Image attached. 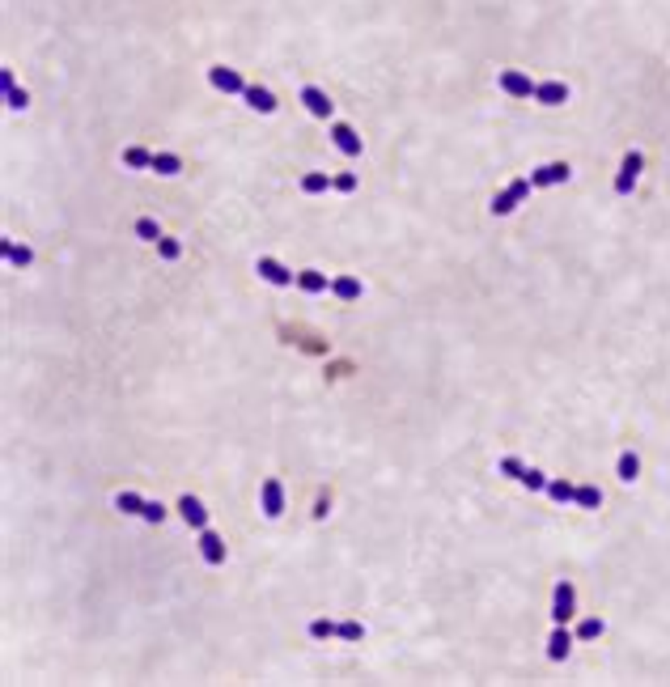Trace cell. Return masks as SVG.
I'll use <instances>...</instances> for the list:
<instances>
[{
    "instance_id": "6da1fadb",
    "label": "cell",
    "mask_w": 670,
    "mask_h": 687,
    "mask_svg": "<svg viewBox=\"0 0 670 687\" xmlns=\"http://www.w3.org/2000/svg\"><path fill=\"white\" fill-rule=\"evenodd\" d=\"M526 195H530V178H513L505 191H497V195H492V204H488V208H492V216H509V212H513V208H518Z\"/></svg>"
},
{
    "instance_id": "7a4b0ae2",
    "label": "cell",
    "mask_w": 670,
    "mask_h": 687,
    "mask_svg": "<svg viewBox=\"0 0 670 687\" xmlns=\"http://www.w3.org/2000/svg\"><path fill=\"white\" fill-rule=\"evenodd\" d=\"M255 272H259V280H268V284H276V289L297 284V272H289V268H284V263H276L272 255H259V259H255Z\"/></svg>"
},
{
    "instance_id": "3957f363",
    "label": "cell",
    "mask_w": 670,
    "mask_h": 687,
    "mask_svg": "<svg viewBox=\"0 0 670 687\" xmlns=\"http://www.w3.org/2000/svg\"><path fill=\"white\" fill-rule=\"evenodd\" d=\"M573 607H577V594H573V582H556V594H551V620L556 624H569L573 620Z\"/></svg>"
},
{
    "instance_id": "277c9868",
    "label": "cell",
    "mask_w": 670,
    "mask_h": 687,
    "mask_svg": "<svg viewBox=\"0 0 670 687\" xmlns=\"http://www.w3.org/2000/svg\"><path fill=\"white\" fill-rule=\"evenodd\" d=\"M569 178H573L569 162H547V166L530 170V187H556V183H569Z\"/></svg>"
},
{
    "instance_id": "5b68a950",
    "label": "cell",
    "mask_w": 670,
    "mask_h": 687,
    "mask_svg": "<svg viewBox=\"0 0 670 687\" xmlns=\"http://www.w3.org/2000/svg\"><path fill=\"white\" fill-rule=\"evenodd\" d=\"M259 509H263V518H280L284 513V488H280V480H263V488H259Z\"/></svg>"
},
{
    "instance_id": "8992f818",
    "label": "cell",
    "mask_w": 670,
    "mask_h": 687,
    "mask_svg": "<svg viewBox=\"0 0 670 687\" xmlns=\"http://www.w3.org/2000/svg\"><path fill=\"white\" fill-rule=\"evenodd\" d=\"M641 166H645V157L632 149V153L624 157V166H619V178H615V195H632V187H636V178H641Z\"/></svg>"
},
{
    "instance_id": "52a82bcc",
    "label": "cell",
    "mask_w": 670,
    "mask_h": 687,
    "mask_svg": "<svg viewBox=\"0 0 670 687\" xmlns=\"http://www.w3.org/2000/svg\"><path fill=\"white\" fill-rule=\"evenodd\" d=\"M208 81L221 89V93H247V81L238 77V68H225V64H216L208 68Z\"/></svg>"
},
{
    "instance_id": "ba28073f",
    "label": "cell",
    "mask_w": 670,
    "mask_h": 687,
    "mask_svg": "<svg viewBox=\"0 0 670 687\" xmlns=\"http://www.w3.org/2000/svg\"><path fill=\"white\" fill-rule=\"evenodd\" d=\"M301 102H306V110L314 115V119H331V110H335V102L318 85H301Z\"/></svg>"
},
{
    "instance_id": "9c48e42d",
    "label": "cell",
    "mask_w": 670,
    "mask_h": 687,
    "mask_svg": "<svg viewBox=\"0 0 670 687\" xmlns=\"http://www.w3.org/2000/svg\"><path fill=\"white\" fill-rule=\"evenodd\" d=\"M501 89H505L509 98H534V81H530L526 72H518V68H505V72H501Z\"/></svg>"
},
{
    "instance_id": "30bf717a",
    "label": "cell",
    "mask_w": 670,
    "mask_h": 687,
    "mask_svg": "<svg viewBox=\"0 0 670 687\" xmlns=\"http://www.w3.org/2000/svg\"><path fill=\"white\" fill-rule=\"evenodd\" d=\"M178 513H183V522H187L191 530H204V526H208V509H204V501L191 497V492L178 497Z\"/></svg>"
},
{
    "instance_id": "8fae6325",
    "label": "cell",
    "mask_w": 670,
    "mask_h": 687,
    "mask_svg": "<svg viewBox=\"0 0 670 687\" xmlns=\"http://www.w3.org/2000/svg\"><path fill=\"white\" fill-rule=\"evenodd\" d=\"M534 102H543V106H565V102H569V85H565V81H539V85H534Z\"/></svg>"
},
{
    "instance_id": "7c38bea8",
    "label": "cell",
    "mask_w": 670,
    "mask_h": 687,
    "mask_svg": "<svg viewBox=\"0 0 670 687\" xmlns=\"http://www.w3.org/2000/svg\"><path fill=\"white\" fill-rule=\"evenodd\" d=\"M331 140H335V149H340V153L361 157V136H357V128H348V124H331Z\"/></svg>"
},
{
    "instance_id": "4fadbf2b",
    "label": "cell",
    "mask_w": 670,
    "mask_h": 687,
    "mask_svg": "<svg viewBox=\"0 0 670 687\" xmlns=\"http://www.w3.org/2000/svg\"><path fill=\"white\" fill-rule=\"evenodd\" d=\"M199 551H204V560L208 564H225V539H221L216 530H199Z\"/></svg>"
},
{
    "instance_id": "5bb4252c",
    "label": "cell",
    "mask_w": 670,
    "mask_h": 687,
    "mask_svg": "<svg viewBox=\"0 0 670 687\" xmlns=\"http://www.w3.org/2000/svg\"><path fill=\"white\" fill-rule=\"evenodd\" d=\"M242 98H247V106H251V110H259V115H276V106H280V102H276V93H272V89H263V85H247V93H242Z\"/></svg>"
},
{
    "instance_id": "9a60e30c",
    "label": "cell",
    "mask_w": 670,
    "mask_h": 687,
    "mask_svg": "<svg viewBox=\"0 0 670 687\" xmlns=\"http://www.w3.org/2000/svg\"><path fill=\"white\" fill-rule=\"evenodd\" d=\"M569 649H573V632H569L565 624H556V632L547 636V657H551V662H565Z\"/></svg>"
},
{
    "instance_id": "2e32d148",
    "label": "cell",
    "mask_w": 670,
    "mask_h": 687,
    "mask_svg": "<svg viewBox=\"0 0 670 687\" xmlns=\"http://www.w3.org/2000/svg\"><path fill=\"white\" fill-rule=\"evenodd\" d=\"M297 289H301V293H327V289H331V280H327V272L306 268V272H297Z\"/></svg>"
},
{
    "instance_id": "e0dca14e",
    "label": "cell",
    "mask_w": 670,
    "mask_h": 687,
    "mask_svg": "<svg viewBox=\"0 0 670 687\" xmlns=\"http://www.w3.org/2000/svg\"><path fill=\"white\" fill-rule=\"evenodd\" d=\"M331 293L340 297V301H357V297H361V280H357V276H335V280H331Z\"/></svg>"
},
{
    "instance_id": "ac0fdd59",
    "label": "cell",
    "mask_w": 670,
    "mask_h": 687,
    "mask_svg": "<svg viewBox=\"0 0 670 687\" xmlns=\"http://www.w3.org/2000/svg\"><path fill=\"white\" fill-rule=\"evenodd\" d=\"M615 476H619L624 484H632V480L641 476V458H636L632 450H624V454H619V463H615Z\"/></svg>"
},
{
    "instance_id": "d6986e66",
    "label": "cell",
    "mask_w": 670,
    "mask_h": 687,
    "mask_svg": "<svg viewBox=\"0 0 670 687\" xmlns=\"http://www.w3.org/2000/svg\"><path fill=\"white\" fill-rule=\"evenodd\" d=\"M327 187H335V178H327L322 170H310V174L301 178V191H306V195H322Z\"/></svg>"
},
{
    "instance_id": "ffe728a7",
    "label": "cell",
    "mask_w": 670,
    "mask_h": 687,
    "mask_svg": "<svg viewBox=\"0 0 670 687\" xmlns=\"http://www.w3.org/2000/svg\"><path fill=\"white\" fill-rule=\"evenodd\" d=\"M573 505H577V509H603V492H598L594 484H582L577 497H573Z\"/></svg>"
},
{
    "instance_id": "44dd1931",
    "label": "cell",
    "mask_w": 670,
    "mask_h": 687,
    "mask_svg": "<svg viewBox=\"0 0 670 687\" xmlns=\"http://www.w3.org/2000/svg\"><path fill=\"white\" fill-rule=\"evenodd\" d=\"M547 497H551L556 505H569V501L577 497V488H573L569 480H551V484H547Z\"/></svg>"
},
{
    "instance_id": "7402d4cb",
    "label": "cell",
    "mask_w": 670,
    "mask_h": 687,
    "mask_svg": "<svg viewBox=\"0 0 670 687\" xmlns=\"http://www.w3.org/2000/svg\"><path fill=\"white\" fill-rule=\"evenodd\" d=\"M124 166L128 170H153V153L149 149H124Z\"/></svg>"
},
{
    "instance_id": "603a6c76",
    "label": "cell",
    "mask_w": 670,
    "mask_h": 687,
    "mask_svg": "<svg viewBox=\"0 0 670 687\" xmlns=\"http://www.w3.org/2000/svg\"><path fill=\"white\" fill-rule=\"evenodd\" d=\"M153 170L166 174V178H174L183 170V162H178V153H153Z\"/></svg>"
},
{
    "instance_id": "cb8c5ba5",
    "label": "cell",
    "mask_w": 670,
    "mask_h": 687,
    "mask_svg": "<svg viewBox=\"0 0 670 687\" xmlns=\"http://www.w3.org/2000/svg\"><path fill=\"white\" fill-rule=\"evenodd\" d=\"M145 505H149V501H145L140 492H119V497H115V509H119V513H145Z\"/></svg>"
},
{
    "instance_id": "d4e9b609",
    "label": "cell",
    "mask_w": 670,
    "mask_h": 687,
    "mask_svg": "<svg viewBox=\"0 0 670 687\" xmlns=\"http://www.w3.org/2000/svg\"><path fill=\"white\" fill-rule=\"evenodd\" d=\"M518 484H522V488H530V492H547V484H551V480H547L543 471H534V467H526Z\"/></svg>"
},
{
    "instance_id": "484cf974",
    "label": "cell",
    "mask_w": 670,
    "mask_h": 687,
    "mask_svg": "<svg viewBox=\"0 0 670 687\" xmlns=\"http://www.w3.org/2000/svg\"><path fill=\"white\" fill-rule=\"evenodd\" d=\"M603 632H607V624H603L598 615H594V620H582V624H577V641H598Z\"/></svg>"
},
{
    "instance_id": "4316f807",
    "label": "cell",
    "mask_w": 670,
    "mask_h": 687,
    "mask_svg": "<svg viewBox=\"0 0 670 687\" xmlns=\"http://www.w3.org/2000/svg\"><path fill=\"white\" fill-rule=\"evenodd\" d=\"M5 259L13 263V268H26L34 255H30V247H18V242H5Z\"/></svg>"
},
{
    "instance_id": "83f0119b",
    "label": "cell",
    "mask_w": 670,
    "mask_h": 687,
    "mask_svg": "<svg viewBox=\"0 0 670 687\" xmlns=\"http://www.w3.org/2000/svg\"><path fill=\"white\" fill-rule=\"evenodd\" d=\"M136 238H145V242H157V238H162V229H157L153 216H140V221H136Z\"/></svg>"
},
{
    "instance_id": "f1b7e54d",
    "label": "cell",
    "mask_w": 670,
    "mask_h": 687,
    "mask_svg": "<svg viewBox=\"0 0 670 687\" xmlns=\"http://www.w3.org/2000/svg\"><path fill=\"white\" fill-rule=\"evenodd\" d=\"M335 632H340V624H331V620H314V624H310V636H314V641H327V636H335Z\"/></svg>"
},
{
    "instance_id": "f546056e",
    "label": "cell",
    "mask_w": 670,
    "mask_h": 687,
    "mask_svg": "<svg viewBox=\"0 0 670 687\" xmlns=\"http://www.w3.org/2000/svg\"><path fill=\"white\" fill-rule=\"evenodd\" d=\"M157 255L162 259H178L183 255V242L178 238H157Z\"/></svg>"
},
{
    "instance_id": "4dcf8cb0",
    "label": "cell",
    "mask_w": 670,
    "mask_h": 687,
    "mask_svg": "<svg viewBox=\"0 0 670 687\" xmlns=\"http://www.w3.org/2000/svg\"><path fill=\"white\" fill-rule=\"evenodd\" d=\"M5 102H9V106H13V110H26V106H30V93H26V89H18V85H13V89H5Z\"/></svg>"
},
{
    "instance_id": "1f68e13d",
    "label": "cell",
    "mask_w": 670,
    "mask_h": 687,
    "mask_svg": "<svg viewBox=\"0 0 670 687\" xmlns=\"http://www.w3.org/2000/svg\"><path fill=\"white\" fill-rule=\"evenodd\" d=\"M522 471H526V467H522V458H513V454H509V458H501V476L522 480Z\"/></svg>"
},
{
    "instance_id": "d6a6232c",
    "label": "cell",
    "mask_w": 670,
    "mask_h": 687,
    "mask_svg": "<svg viewBox=\"0 0 670 687\" xmlns=\"http://www.w3.org/2000/svg\"><path fill=\"white\" fill-rule=\"evenodd\" d=\"M335 636H340V641H361V636H365V628H361L357 620H348V624H340V632H335Z\"/></svg>"
},
{
    "instance_id": "836d02e7",
    "label": "cell",
    "mask_w": 670,
    "mask_h": 687,
    "mask_svg": "<svg viewBox=\"0 0 670 687\" xmlns=\"http://www.w3.org/2000/svg\"><path fill=\"white\" fill-rule=\"evenodd\" d=\"M140 518H145V522H162V518H166V505H162V501H149Z\"/></svg>"
},
{
    "instance_id": "e575fe53",
    "label": "cell",
    "mask_w": 670,
    "mask_h": 687,
    "mask_svg": "<svg viewBox=\"0 0 670 687\" xmlns=\"http://www.w3.org/2000/svg\"><path fill=\"white\" fill-rule=\"evenodd\" d=\"M335 191H357V174H340L335 178Z\"/></svg>"
}]
</instances>
